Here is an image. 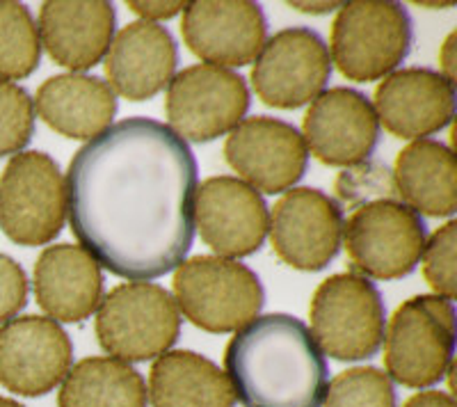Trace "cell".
<instances>
[{"mask_svg": "<svg viewBox=\"0 0 457 407\" xmlns=\"http://www.w3.org/2000/svg\"><path fill=\"white\" fill-rule=\"evenodd\" d=\"M291 7L300 12H318V14H322V12H332L334 7L341 5H337V3H291Z\"/></svg>", "mask_w": 457, "mask_h": 407, "instance_id": "cell-34", "label": "cell"}, {"mask_svg": "<svg viewBox=\"0 0 457 407\" xmlns=\"http://www.w3.org/2000/svg\"><path fill=\"white\" fill-rule=\"evenodd\" d=\"M453 42H455V35L448 37V42L444 44V53H442L444 76H446L448 80H453Z\"/></svg>", "mask_w": 457, "mask_h": 407, "instance_id": "cell-33", "label": "cell"}, {"mask_svg": "<svg viewBox=\"0 0 457 407\" xmlns=\"http://www.w3.org/2000/svg\"><path fill=\"white\" fill-rule=\"evenodd\" d=\"M250 110V89L243 76L215 64H195L179 71L167 92L171 131L183 140L211 142L234 131Z\"/></svg>", "mask_w": 457, "mask_h": 407, "instance_id": "cell-10", "label": "cell"}, {"mask_svg": "<svg viewBox=\"0 0 457 407\" xmlns=\"http://www.w3.org/2000/svg\"><path fill=\"white\" fill-rule=\"evenodd\" d=\"M35 133V104L26 89L0 79V158L19 154Z\"/></svg>", "mask_w": 457, "mask_h": 407, "instance_id": "cell-28", "label": "cell"}, {"mask_svg": "<svg viewBox=\"0 0 457 407\" xmlns=\"http://www.w3.org/2000/svg\"><path fill=\"white\" fill-rule=\"evenodd\" d=\"M187 48L215 67L254 62L265 44V14L250 0H197L183 12Z\"/></svg>", "mask_w": 457, "mask_h": 407, "instance_id": "cell-17", "label": "cell"}, {"mask_svg": "<svg viewBox=\"0 0 457 407\" xmlns=\"http://www.w3.org/2000/svg\"><path fill=\"white\" fill-rule=\"evenodd\" d=\"M28 303V277L7 254H0V323H7Z\"/></svg>", "mask_w": 457, "mask_h": 407, "instance_id": "cell-30", "label": "cell"}, {"mask_svg": "<svg viewBox=\"0 0 457 407\" xmlns=\"http://www.w3.org/2000/svg\"><path fill=\"white\" fill-rule=\"evenodd\" d=\"M37 112L64 137L92 140L110 129L117 112V99L108 83L85 73L53 76L35 96Z\"/></svg>", "mask_w": 457, "mask_h": 407, "instance_id": "cell-22", "label": "cell"}, {"mask_svg": "<svg viewBox=\"0 0 457 407\" xmlns=\"http://www.w3.org/2000/svg\"><path fill=\"white\" fill-rule=\"evenodd\" d=\"M177 307L197 328L227 335L259 316L265 303L261 279L245 263L222 256H195L174 275Z\"/></svg>", "mask_w": 457, "mask_h": 407, "instance_id": "cell-5", "label": "cell"}, {"mask_svg": "<svg viewBox=\"0 0 457 407\" xmlns=\"http://www.w3.org/2000/svg\"><path fill=\"white\" fill-rule=\"evenodd\" d=\"M224 366L245 407H320L329 369L312 329L288 313L256 316L228 341Z\"/></svg>", "mask_w": 457, "mask_h": 407, "instance_id": "cell-2", "label": "cell"}, {"mask_svg": "<svg viewBox=\"0 0 457 407\" xmlns=\"http://www.w3.org/2000/svg\"><path fill=\"white\" fill-rule=\"evenodd\" d=\"M395 193L410 209L451 218L457 209L455 154L436 140H416L395 158Z\"/></svg>", "mask_w": 457, "mask_h": 407, "instance_id": "cell-24", "label": "cell"}, {"mask_svg": "<svg viewBox=\"0 0 457 407\" xmlns=\"http://www.w3.org/2000/svg\"><path fill=\"white\" fill-rule=\"evenodd\" d=\"M325 407H395L391 378L375 366H357L334 378Z\"/></svg>", "mask_w": 457, "mask_h": 407, "instance_id": "cell-27", "label": "cell"}, {"mask_svg": "<svg viewBox=\"0 0 457 407\" xmlns=\"http://www.w3.org/2000/svg\"><path fill=\"white\" fill-rule=\"evenodd\" d=\"M195 222L202 240L220 256H250L261 250L270 213L252 186L234 177H213L197 186Z\"/></svg>", "mask_w": 457, "mask_h": 407, "instance_id": "cell-15", "label": "cell"}, {"mask_svg": "<svg viewBox=\"0 0 457 407\" xmlns=\"http://www.w3.org/2000/svg\"><path fill=\"white\" fill-rule=\"evenodd\" d=\"M411 37V19L400 3L353 0L334 21L332 60L357 83L386 79L410 55Z\"/></svg>", "mask_w": 457, "mask_h": 407, "instance_id": "cell-6", "label": "cell"}, {"mask_svg": "<svg viewBox=\"0 0 457 407\" xmlns=\"http://www.w3.org/2000/svg\"><path fill=\"white\" fill-rule=\"evenodd\" d=\"M375 115L389 133L423 140L446 129L455 115V87L432 69H400L375 89Z\"/></svg>", "mask_w": 457, "mask_h": 407, "instance_id": "cell-18", "label": "cell"}, {"mask_svg": "<svg viewBox=\"0 0 457 407\" xmlns=\"http://www.w3.org/2000/svg\"><path fill=\"white\" fill-rule=\"evenodd\" d=\"M354 268L373 279H400L414 272L428 243L421 215L394 197L361 204L343 225Z\"/></svg>", "mask_w": 457, "mask_h": 407, "instance_id": "cell-8", "label": "cell"}, {"mask_svg": "<svg viewBox=\"0 0 457 407\" xmlns=\"http://www.w3.org/2000/svg\"><path fill=\"white\" fill-rule=\"evenodd\" d=\"M309 313L313 341L334 360H369L385 344V300L369 277L359 272L325 279L313 293Z\"/></svg>", "mask_w": 457, "mask_h": 407, "instance_id": "cell-4", "label": "cell"}, {"mask_svg": "<svg viewBox=\"0 0 457 407\" xmlns=\"http://www.w3.org/2000/svg\"><path fill=\"white\" fill-rule=\"evenodd\" d=\"M455 243L457 222L451 220L439 231H435L430 243L423 250V275L428 284L436 291V295L453 300L455 298Z\"/></svg>", "mask_w": 457, "mask_h": 407, "instance_id": "cell-29", "label": "cell"}, {"mask_svg": "<svg viewBox=\"0 0 457 407\" xmlns=\"http://www.w3.org/2000/svg\"><path fill=\"white\" fill-rule=\"evenodd\" d=\"M455 353V307L442 295H416L395 309L385 332V364L391 380L426 389L442 380Z\"/></svg>", "mask_w": 457, "mask_h": 407, "instance_id": "cell-3", "label": "cell"}, {"mask_svg": "<svg viewBox=\"0 0 457 407\" xmlns=\"http://www.w3.org/2000/svg\"><path fill=\"white\" fill-rule=\"evenodd\" d=\"M224 158L256 193L277 195L291 190L304 177L309 149L288 121L252 117L240 121L227 137Z\"/></svg>", "mask_w": 457, "mask_h": 407, "instance_id": "cell-13", "label": "cell"}, {"mask_svg": "<svg viewBox=\"0 0 457 407\" xmlns=\"http://www.w3.org/2000/svg\"><path fill=\"white\" fill-rule=\"evenodd\" d=\"M37 303L62 323L89 319L104 300V275L99 263L80 245H51L35 266Z\"/></svg>", "mask_w": 457, "mask_h": 407, "instance_id": "cell-21", "label": "cell"}, {"mask_svg": "<svg viewBox=\"0 0 457 407\" xmlns=\"http://www.w3.org/2000/svg\"><path fill=\"white\" fill-rule=\"evenodd\" d=\"M112 3L105 0H51L39 10V39L62 67L85 71L105 58L114 39Z\"/></svg>", "mask_w": 457, "mask_h": 407, "instance_id": "cell-20", "label": "cell"}, {"mask_svg": "<svg viewBox=\"0 0 457 407\" xmlns=\"http://www.w3.org/2000/svg\"><path fill=\"white\" fill-rule=\"evenodd\" d=\"M71 361V339L53 319L23 316L0 328V385L19 396L53 392Z\"/></svg>", "mask_w": 457, "mask_h": 407, "instance_id": "cell-14", "label": "cell"}, {"mask_svg": "<svg viewBox=\"0 0 457 407\" xmlns=\"http://www.w3.org/2000/svg\"><path fill=\"white\" fill-rule=\"evenodd\" d=\"M332 76L328 44L309 28H286L263 44L252 85L265 105L293 110L322 95Z\"/></svg>", "mask_w": 457, "mask_h": 407, "instance_id": "cell-11", "label": "cell"}, {"mask_svg": "<svg viewBox=\"0 0 457 407\" xmlns=\"http://www.w3.org/2000/svg\"><path fill=\"white\" fill-rule=\"evenodd\" d=\"M0 407H23L21 403H16L12 401V398H5V396H0Z\"/></svg>", "mask_w": 457, "mask_h": 407, "instance_id": "cell-35", "label": "cell"}, {"mask_svg": "<svg viewBox=\"0 0 457 407\" xmlns=\"http://www.w3.org/2000/svg\"><path fill=\"white\" fill-rule=\"evenodd\" d=\"M149 398L154 407H236L224 371L193 350H174L154 361Z\"/></svg>", "mask_w": 457, "mask_h": 407, "instance_id": "cell-23", "label": "cell"}, {"mask_svg": "<svg viewBox=\"0 0 457 407\" xmlns=\"http://www.w3.org/2000/svg\"><path fill=\"white\" fill-rule=\"evenodd\" d=\"M403 407H455V401L444 392H421L411 396Z\"/></svg>", "mask_w": 457, "mask_h": 407, "instance_id": "cell-32", "label": "cell"}, {"mask_svg": "<svg viewBox=\"0 0 457 407\" xmlns=\"http://www.w3.org/2000/svg\"><path fill=\"white\" fill-rule=\"evenodd\" d=\"M179 332L177 300L158 284H121L101 300L96 311L101 348L126 364L165 355L177 344Z\"/></svg>", "mask_w": 457, "mask_h": 407, "instance_id": "cell-7", "label": "cell"}, {"mask_svg": "<svg viewBox=\"0 0 457 407\" xmlns=\"http://www.w3.org/2000/svg\"><path fill=\"white\" fill-rule=\"evenodd\" d=\"M179 62L177 44L154 21H133L121 28L105 53L110 89L129 101L156 96L174 79Z\"/></svg>", "mask_w": 457, "mask_h": 407, "instance_id": "cell-19", "label": "cell"}, {"mask_svg": "<svg viewBox=\"0 0 457 407\" xmlns=\"http://www.w3.org/2000/svg\"><path fill=\"white\" fill-rule=\"evenodd\" d=\"M129 7L136 14L145 16V21L149 19H171L174 14L186 7V3H162V0H156V3H137V0H130Z\"/></svg>", "mask_w": 457, "mask_h": 407, "instance_id": "cell-31", "label": "cell"}, {"mask_svg": "<svg viewBox=\"0 0 457 407\" xmlns=\"http://www.w3.org/2000/svg\"><path fill=\"white\" fill-rule=\"evenodd\" d=\"M304 145L332 168L369 161L379 142V121L361 92L334 87L322 92L304 115Z\"/></svg>", "mask_w": 457, "mask_h": 407, "instance_id": "cell-16", "label": "cell"}, {"mask_svg": "<svg viewBox=\"0 0 457 407\" xmlns=\"http://www.w3.org/2000/svg\"><path fill=\"white\" fill-rule=\"evenodd\" d=\"M67 188L42 152L16 154L0 177V227L19 245H46L64 227Z\"/></svg>", "mask_w": 457, "mask_h": 407, "instance_id": "cell-9", "label": "cell"}, {"mask_svg": "<svg viewBox=\"0 0 457 407\" xmlns=\"http://www.w3.org/2000/svg\"><path fill=\"white\" fill-rule=\"evenodd\" d=\"M64 188L73 236L112 275L149 282L186 262L197 161L170 126L146 117L110 126L76 152Z\"/></svg>", "mask_w": 457, "mask_h": 407, "instance_id": "cell-1", "label": "cell"}, {"mask_svg": "<svg viewBox=\"0 0 457 407\" xmlns=\"http://www.w3.org/2000/svg\"><path fill=\"white\" fill-rule=\"evenodd\" d=\"M146 385L130 364L112 357H89L69 369L60 407H146Z\"/></svg>", "mask_w": 457, "mask_h": 407, "instance_id": "cell-25", "label": "cell"}, {"mask_svg": "<svg viewBox=\"0 0 457 407\" xmlns=\"http://www.w3.org/2000/svg\"><path fill=\"white\" fill-rule=\"evenodd\" d=\"M343 211L329 195L313 188L288 190L275 204L270 243L281 262L297 270H322L343 243Z\"/></svg>", "mask_w": 457, "mask_h": 407, "instance_id": "cell-12", "label": "cell"}, {"mask_svg": "<svg viewBox=\"0 0 457 407\" xmlns=\"http://www.w3.org/2000/svg\"><path fill=\"white\" fill-rule=\"evenodd\" d=\"M42 60L39 28L23 3L0 0V79H28Z\"/></svg>", "mask_w": 457, "mask_h": 407, "instance_id": "cell-26", "label": "cell"}]
</instances>
